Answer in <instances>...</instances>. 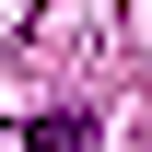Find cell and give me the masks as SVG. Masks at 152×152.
<instances>
[{"label": "cell", "mask_w": 152, "mask_h": 152, "mask_svg": "<svg viewBox=\"0 0 152 152\" xmlns=\"http://www.w3.org/2000/svg\"><path fill=\"white\" fill-rule=\"evenodd\" d=\"M94 129H82V117H35V152H82Z\"/></svg>", "instance_id": "1"}]
</instances>
